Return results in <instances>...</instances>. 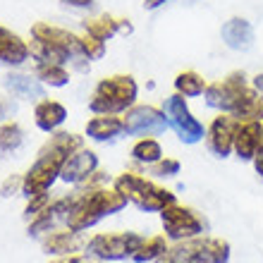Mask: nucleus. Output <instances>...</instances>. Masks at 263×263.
Segmentation results:
<instances>
[{
  "label": "nucleus",
  "mask_w": 263,
  "mask_h": 263,
  "mask_svg": "<svg viewBox=\"0 0 263 263\" xmlns=\"http://www.w3.org/2000/svg\"><path fill=\"white\" fill-rule=\"evenodd\" d=\"M79 41H82V55L89 60V63H96V60H101V58L105 55V41H101V39H96V36H91L84 31L82 36H79Z\"/></svg>",
  "instance_id": "cd10ccee"
},
{
  "label": "nucleus",
  "mask_w": 263,
  "mask_h": 263,
  "mask_svg": "<svg viewBox=\"0 0 263 263\" xmlns=\"http://www.w3.org/2000/svg\"><path fill=\"white\" fill-rule=\"evenodd\" d=\"M3 86H5L14 98H20V101H41L46 98V89L48 86H43L36 74H27V72H7L3 77Z\"/></svg>",
  "instance_id": "f3484780"
},
{
  "label": "nucleus",
  "mask_w": 263,
  "mask_h": 263,
  "mask_svg": "<svg viewBox=\"0 0 263 263\" xmlns=\"http://www.w3.org/2000/svg\"><path fill=\"white\" fill-rule=\"evenodd\" d=\"M232 247L228 239L201 235L184 242H173L156 263H230Z\"/></svg>",
  "instance_id": "423d86ee"
},
{
  "label": "nucleus",
  "mask_w": 263,
  "mask_h": 263,
  "mask_svg": "<svg viewBox=\"0 0 263 263\" xmlns=\"http://www.w3.org/2000/svg\"><path fill=\"white\" fill-rule=\"evenodd\" d=\"M86 244H89V239H84L82 232H74V230L67 228V232H58V230L48 232V235L43 237L41 247L46 254L67 256V254H77V251L86 249Z\"/></svg>",
  "instance_id": "6ab92c4d"
},
{
  "label": "nucleus",
  "mask_w": 263,
  "mask_h": 263,
  "mask_svg": "<svg viewBox=\"0 0 263 263\" xmlns=\"http://www.w3.org/2000/svg\"><path fill=\"white\" fill-rule=\"evenodd\" d=\"M84 146V139L72 132H53L50 139L41 146V151L36 156V163L24 173L22 182V194L31 199L36 194H48V189L60 180V170L69 153Z\"/></svg>",
  "instance_id": "f257e3e1"
},
{
  "label": "nucleus",
  "mask_w": 263,
  "mask_h": 263,
  "mask_svg": "<svg viewBox=\"0 0 263 263\" xmlns=\"http://www.w3.org/2000/svg\"><path fill=\"white\" fill-rule=\"evenodd\" d=\"M239 127V120L230 112H218L206 125V146L215 158H228L235 151V134Z\"/></svg>",
  "instance_id": "f8f14e48"
},
{
  "label": "nucleus",
  "mask_w": 263,
  "mask_h": 263,
  "mask_svg": "<svg viewBox=\"0 0 263 263\" xmlns=\"http://www.w3.org/2000/svg\"><path fill=\"white\" fill-rule=\"evenodd\" d=\"M249 84L254 86V89L258 91V93H263V72H258V74L249 77Z\"/></svg>",
  "instance_id": "e433bc0d"
},
{
  "label": "nucleus",
  "mask_w": 263,
  "mask_h": 263,
  "mask_svg": "<svg viewBox=\"0 0 263 263\" xmlns=\"http://www.w3.org/2000/svg\"><path fill=\"white\" fill-rule=\"evenodd\" d=\"M129 201L122 192H118L115 187H98V189H79L72 199L67 213V225L74 232H84V230L93 228L96 222H101L103 218L112 213H120Z\"/></svg>",
  "instance_id": "20e7f679"
},
{
  "label": "nucleus",
  "mask_w": 263,
  "mask_h": 263,
  "mask_svg": "<svg viewBox=\"0 0 263 263\" xmlns=\"http://www.w3.org/2000/svg\"><path fill=\"white\" fill-rule=\"evenodd\" d=\"M263 141V122L261 120H242L235 134V156L244 163H251L258 146Z\"/></svg>",
  "instance_id": "2eb2a0df"
},
{
  "label": "nucleus",
  "mask_w": 263,
  "mask_h": 263,
  "mask_svg": "<svg viewBox=\"0 0 263 263\" xmlns=\"http://www.w3.org/2000/svg\"><path fill=\"white\" fill-rule=\"evenodd\" d=\"M108 182H110L108 173H101V170H96V173H91L84 182H79L77 187H79V189H98V187H108Z\"/></svg>",
  "instance_id": "2f4dec72"
},
{
  "label": "nucleus",
  "mask_w": 263,
  "mask_h": 263,
  "mask_svg": "<svg viewBox=\"0 0 263 263\" xmlns=\"http://www.w3.org/2000/svg\"><path fill=\"white\" fill-rule=\"evenodd\" d=\"M22 182H24V175L7 177V180L0 184V196H3V199H10V196H14L17 192H22Z\"/></svg>",
  "instance_id": "7c9ffc66"
},
{
  "label": "nucleus",
  "mask_w": 263,
  "mask_h": 263,
  "mask_svg": "<svg viewBox=\"0 0 263 263\" xmlns=\"http://www.w3.org/2000/svg\"><path fill=\"white\" fill-rule=\"evenodd\" d=\"M98 170V156L96 151L91 148H77L74 153H69L63 163V170H60V180L67 182V184H79L89 177L91 173Z\"/></svg>",
  "instance_id": "4468645a"
},
{
  "label": "nucleus",
  "mask_w": 263,
  "mask_h": 263,
  "mask_svg": "<svg viewBox=\"0 0 263 263\" xmlns=\"http://www.w3.org/2000/svg\"><path fill=\"white\" fill-rule=\"evenodd\" d=\"M112 187L122 192L129 203H134L139 211H146V213H160L163 208H167L170 203L177 201V196L170 189L160 187V184L144 177L141 173H134V170L118 175L112 180Z\"/></svg>",
  "instance_id": "0eeeda50"
},
{
  "label": "nucleus",
  "mask_w": 263,
  "mask_h": 263,
  "mask_svg": "<svg viewBox=\"0 0 263 263\" xmlns=\"http://www.w3.org/2000/svg\"><path fill=\"white\" fill-rule=\"evenodd\" d=\"M29 60H31L29 41H24L20 34H12L7 29L5 34L0 36V65H5V67H22Z\"/></svg>",
  "instance_id": "412c9836"
},
{
  "label": "nucleus",
  "mask_w": 263,
  "mask_h": 263,
  "mask_svg": "<svg viewBox=\"0 0 263 263\" xmlns=\"http://www.w3.org/2000/svg\"><path fill=\"white\" fill-rule=\"evenodd\" d=\"M50 263H105V261L91 256V254H67V256H60Z\"/></svg>",
  "instance_id": "72a5a7b5"
},
{
  "label": "nucleus",
  "mask_w": 263,
  "mask_h": 263,
  "mask_svg": "<svg viewBox=\"0 0 263 263\" xmlns=\"http://www.w3.org/2000/svg\"><path fill=\"white\" fill-rule=\"evenodd\" d=\"M67 120V108H65L60 101H53V98H41L34 108V122L36 127L46 134H53L60 127L65 125Z\"/></svg>",
  "instance_id": "aec40b11"
},
{
  "label": "nucleus",
  "mask_w": 263,
  "mask_h": 263,
  "mask_svg": "<svg viewBox=\"0 0 263 263\" xmlns=\"http://www.w3.org/2000/svg\"><path fill=\"white\" fill-rule=\"evenodd\" d=\"M258 91L249 84V77L244 69H235L218 82H211L203 91V101L208 108L218 112H230L239 122L254 120V105H256Z\"/></svg>",
  "instance_id": "7ed1b4c3"
},
{
  "label": "nucleus",
  "mask_w": 263,
  "mask_h": 263,
  "mask_svg": "<svg viewBox=\"0 0 263 263\" xmlns=\"http://www.w3.org/2000/svg\"><path fill=\"white\" fill-rule=\"evenodd\" d=\"M206 86H208L206 77L199 74L196 69H182V72H177V77L173 79L175 93H180V96H184V98H199V96H203Z\"/></svg>",
  "instance_id": "5701e85b"
},
{
  "label": "nucleus",
  "mask_w": 263,
  "mask_h": 263,
  "mask_svg": "<svg viewBox=\"0 0 263 263\" xmlns=\"http://www.w3.org/2000/svg\"><path fill=\"white\" fill-rule=\"evenodd\" d=\"M160 225H163V235L170 242H184V239H194V237L206 235V220L199 211L184 203H170L167 208L160 211Z\"/></svg>",
  "instance_id": "1a4fd4ad"
},
{
  "label": "nucleus",
  "mask_w": 263,
  "mask_h": 263,
  "mask_svg": "<svg viewBox=\"0 0 263 263\" xmlns=\"http://www.w3.org/2000/svg\"><path fill=\"white\" fill-rule=\"evenodd\" d=\"M5 31H7V29H5V27H3V24H0V36L5 34Z\"/></svg>",
  "instance_id": "ea45409f"
},
{
  "label": "nucleus",
  "mask_w": 263,
  "mask_h": 263,
  "mask_svg": "<svg viewBox=\"0 0 263 263\" xmlns=\"http://www.w3.org/2000/svg\"><path fill=\"white\" fill-rule=\"evenodd\" d=\"M254 120H261L263 122V93H258L256 105H254Z\"/></svg>",
  "instance_id": "4c0bfd02"
},
{
  "label": "nucleus",
  "mask_w": 263,
  "mask_h": 263,
  "mask_svg": "<svg viewBox=\"0 0 263 263\" xmlns=\"http://www.w3.org/2000/svg\"><path fill=\"white\" fill-rule=\"evenodd\" d=\"M129 156L134 163H139V165H153V163H158L165 153H163V146H160V141L156 137H141L134 141V146L129 148Z\"/></svg>",
  "instance_id": "b1692460"
},
{
  "label": "nucleus",
  "mask_w": 263,
  "mask_h": 263,
  "mask_svg": "<svg viewBox=\"0 0 263 263\" xmlns=\"http://www.w3.org/2000/svg\"><path fill=\"white\" fill-rule=\"evenodd\" d=\"M34 74L43 86H50V89H63V86L69 84V79H72L69 69L58 63H36Z\"/></svg>",
  "instance_id": "a878e982"
},
{
  "label": "nucleus",
  "mask_w": 263,
  "mask_h": 263,
  "mask_svg": "<svg viewBox=\"0 0 263 263\" xmlns=\"http://www.w3.org/2000/svg\"><path fill=\"white\" fill-rule=\"evenodd\" d=\"M170 247V239L165 235H148L144 237V242L139 244V249L134 251L132 261L134 263H156Z\"/></svg>",
  "instance_id": "393cba45"
},
{
  "label": "nucleus",
  "mask_w": 263,
  "mask_h": 263,
  "mask_svg": "<svg viewBox=\"0 0 263 263\" xmlns=\"http://www.w3.org/2000/svg\"><path fill=\"white\" fill-rule=\"evenodd\" d=\"M31 60L34 63H58V65H77L86 69V58L82 55V41L79 36L63 27H55L50 22H36L31 27Z\"/></svg>",
  "instance_id": "f03ea898"
},
{
  "label": "nucleus",
  "mask_w": 263,
  "mask_h": 263,
  "mask_svg": "<svg viewBox=\"0 0 263 263\" xmlns=\"http://www.w3.org/2000/svg\"><path fill=\"white\" fill-rule=\"evenodd\" d=\"M82 29L86 34L96 36L101 41H110L112 36L118 34H132L134 27H132V22L127 17H118V14H96V17H91V20H84L82 22Z\"/></svg>",
  "instance_id": "dca6fc26"
},
{
  "label": "nucleus",
  "mask_w": 263,
  "mask_h": 263,
  "mask_svg": "<svg viewBox=\"0 0 263 263\" xmlns=\"http://www.w3.org/2000/svg\"><path fill=\"white\" fill-rule=\"evenodd\" d=\"M125 134V118L122 115H93L86 122V137L93 141H112Z\"/></svg>",
  "instance_id": "4be33fe9"
},
{
  "label": "nucleus",
  "mask_w": 263,
  "mask_h": 263,
  "mask_svg": "<svg viewBox=\"0 0 263 263\" xmlns=\"http://www.w3.org/2000/svg\"><path fill=\"white\" fill-rule=\"evenodd\" d=\"M50 203V196L48 194H36V196H31L29 199V203H27V208H24V218L27 220H31L36 213H41L43 208Z\"/></svg>",
  "instance_id": "c756f323"
},
{
  "label": "nucleus",
  "mask_w": 263,
  "mask_h": 263,
  "mask_svg": "<svg viewBox=\"0 0 263 263\" xmlns=\"http://www.w3.org/2000/svg\"><path fill=\"white\" fill-rule=\"evenodd\" d=\"M139 84L132 74H110L103 77L93 86L89 98V110L93 115H125L137 103Z\"/></svg>",
  "instance_id": "39448f33"
},
{
  "label": "nucleus",
  "mask_w": 263,
  "mask_h": 263,
  "mask_svg": "<svg viewBox=\"0 0 263 263\" xmlns=\"http://www.w3.org/2000/svg\"><path fill=\"white\" fill-rule=\"evenodd\" d=\"M17 115V103L10 96H0V122H7Z\"/></svg>",
  "instance_id": "473e14b6"
},
{
  "label": "nucleus",
  "mask_w": 263,
  "mask_h": 263,
  "mask_svg": "<svg viewBox=\"0 0 263 263\" xmlns=\"http://www.w3.org/2000/svg\"><path fill=\"white\" fill-rule=\"evenodd\" d=\"M22 144H24V129L20 127V122H14V120L0 122V151L12 153Z\"/></svg>",
  "instance_id": "bb28decb"
},
{
  "label": "nucleus",
  "mask_w": 263,
  "mask_h": 263,
  "mask_svg": "<svg viewBox=\"0 0 263 263\" xmlns=\"http://www.w3.org/2000/svg\"><path fill=\"white\" fill-rule=\"evenodd\" d=\"M182 170V163L177 158H167V156H163V158L158 160V163H153V165H148V175H153V177H163V180H167V177H177Z\"/></svg>",
  "instance_id": "c85d7f7f"
},
{
  "label": "nucleus",
  "mask_w": 263,
  "mask_h": 263,
  "mask_svg": "<svg viewBox=\"0 0 263 263\" xmlns=\"http://www.w3.org/2000/svg\"><path fill=\"white\" fill-rule=\"evenodd\" d=\"M65 7H74V10H89V7H93V3L96 0H60Z\"/></svg>",
  "instance_id": "f704fd0d"
},
{
  "label": "nucleus",
  "mask_w": 263,
  "mask_h": 263,
  "mask_svg": "<svg viewBox=\"0 0 263 263\" xmlns=\"http://www.w3.org/2000/svg\"><path fill=\"white\" fill-rule=\"evenodd\" d=\"M251 165H254V173L258 175L263 180V141H261V146H258V151H256V156H254V160H251Z\"/></svg>",
  "instance_id": "c9c22d12"
},
{
  "label": "nucleus",
  "mask_w": 263,
  "mask_h": 263,
  "mask_svg": "<svg viewBox=\"0 0 263 263\" xmlns=\"http://www.w3.org/2000/svg\"><path fill=\"white\" fill-rule=\"evenodd\" d=\"M144 242V235L139 232H98L86 244V254L101 258V261H125L132 258L139 244Z\"/></svg>",
  "instance_id": "9d476101"
},
{
  "label": "nucleus",
  "mask_w": 263,
  "mask_h": 263,
  "mask_svg": "<svg viewBox=\"0 0 263 263\" xmlns=\"http://www.w3.org/2000/svg\"><path fill=\"white\" fill-rule=\"evenodd\" d=\"M220 39L230 50H249L254 46V24L247 17H230L220 29Z\"/></svg>",
  "instance_id": "a211bd4d"
},
{
  "label": "nucleus",
  "mask_w": 263,
  "mask_h": 263,
  "mask_svg": "<svg viewBox=\"0 0 263 263\" xmlns=\"http://www.w3.org/2000/svg\"><path fill=\"white\" fill-rule=\"evenodd\" d=\"M163 112H165L170 129L177 134V139H180L182 144L194 146L206 139V125L192 112V108H189L184 96L170 93V96L163 101Z\"/></svg>",
  "instance_id": "6e6552de"
},
{
  "label": "nucleus",
  "mask_w": 263,
  "mask_h": 263,
  "mask_svg": "<svg viewBox=\"0 0 263 263\" xmlns=\"http://www.w3.org/2000/svg\"><path fill=\"white\" fill-rule=\"evenodd\" d=\"M165 3H170V0H144V7L146 10H158V7H163Z\"/></svg>",
  "instance_id": "58836bf2"
},
{
  "label": "nucleus",
  "mask_w": 263,
  "mask_h": 263,
  "mask_svg": "<svg viewBox=\"0 0 263 263\" xmlns=\"http://www.w3.org/2000/svg\"><path fill=\"white\" fill-rule=\"evenodd\" d=\"M122 118L127 137H158L170 129L163 108H156L151 103H134Z\"/></svg>",
  "instance_id": "9b49d317"
},
{
  "label": "nucleus",
  "mask_w": 263,
  "mask_h": 263,
  "mask_svg": "<svg viewBox=\"0 0 263 263\" xmlns=\"http://www.w3.org/2000/svg\"><path fill=\"white\" fill-rule=\"evenodd\" d=\"M72 199H74V194H72V196H60V199H50L48 206L29 220V235L36 237V235H43V232L48 235V232H53L60 222L67 220Z\"/></svg>",
  "instance_id": "ddd939ff"
}]
</instances>
